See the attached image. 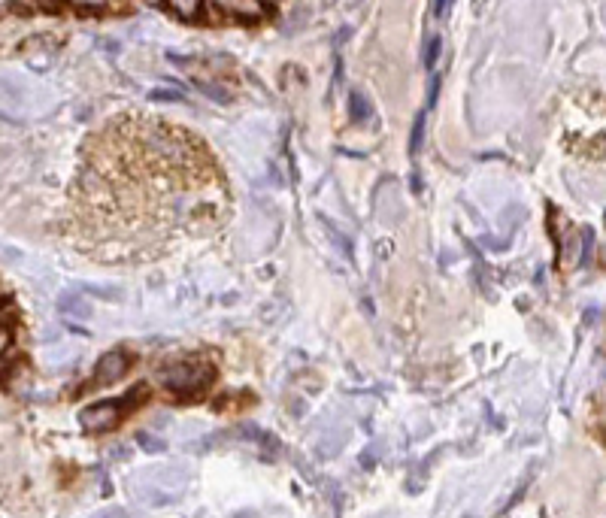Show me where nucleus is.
<instances>
[{
	"label": "nucleus",
	"mask_w": 606,
	"mask_h": 518,
	"mask_svg": "<svg viewBox=\"0 0 606 518\" xmlns=\"http://www.w3.org/2000/svg\"><path fill=\"white\" fill-rule=\"evenodd\" d=\"M128 370H131V355L110 352V355L100 358V364H97V370H94V376H91V382H88L85 391H97V388H104V385H116V382H122L128 376Z\"/></svg>",
	"instance_id": "20e7f679"
},
{
	"label": "nucleus",
	"mask_w": 606,
	"mask_h": 518,
	"mask_svg": "<svg viewBox=\"0 0 606 518\" xmlns=\"http://www.w3.org/2000/svg\"><path fill=\"white\" fill-rule=\"evenodd\" d=\"M213 4L228 13L231 19H240V22H255L264 16V4L261 0H213Z\"/></svg>",
	"instance_id": "39448f33"
},
{
	"label": "nucleus",
	"mask_w": 606,
	"mask_h": 518,
	"mask_svg": "<svg viewBox=\"0 0 606 518\" xmlns=\"http://www.w3.org/2000/svg\"><path fill=\"white\" fill-rule=\"evenodd\" d=\"M146 397H149V388L137 385V391H128L119 400H104V403H94V406L82 409L79 425L88 434H110V431H116L122 425V419L128 416V412H134Z\"/></svg>",
	"instance_id": "7ed1b4c3"
},
{
	"label": "nucleus",
	"mask_w": 606,
	"mask_h": 518,
	"mask_svg": "<svg viewBox=\"0 0 606 518\" xmlns=\"http://www.w3.org/2000/svg\"><path fill=\"white\" fill-rule=\"evenodd\" d=\"M70 4H76V7H85V10H97V7H107L110 0H70Z\"/></svg>",
	"instance_id": "6e6552de"
},
{
	"label": "nucleus",
	"mask_w": 606,
	"mask_h": 518,
	"mask_svg": "<svg viewBox=\"0 0 606 518\" xmlns=\"http://www.w3.org/2000/svg\"><path fill=\"white\" fill-rule=\"evenodd\" d=\"M228 219L225 170L188 128L122 113L88 137L70 191V237L82 255L140 267L219 234Z\"/></svg>",
	"instance_id": "f257e3e1"
},
{
	"label": "nucleus",
	"mask_w": 606,
	"mask_h": 518,
	"mask_svg": "<svg viewBox=\"0 0 606 518\" xmlns=\"http://www.w3.org/2000/svg\"><path fill=\"white\" fill-rule=\"evenodd\" d=\"M164 4L185 22H194L200 16V10H204V0H164Z\"/></svg>",
	"instance_id": "423d86ee"
},
{
	"label": "nucleus",
	"mask_w": 606,
	"mask_h": 518,
	"mask_svg": "<svg viewBox=\"0 0 606 518\" xmlns=\"http://www.w3.org/2000/svg\"><path fill=\"white\" fill-rule=\"evenodd\" d=\"M10 340H13V319L10 313H0V358L10 349Z\"/></svg>",
	"instance_id": "0eeeda50"
},
{
	"label": "nucleus",
	"mask_w": 606,
	"mask_h": 518,
	"mask_svg": "<svg viewBox=\"0 0 606 518\" xmlns=\"http://www.w3.org/2000/svg\"><path fill=\"white\" fill-rule=\"evenodd\" d=\"M213 379H216V367H213L207 358H200V355L185 358V361H176V364H170V367H164V370L158 373V382H161L170 394H176V397H182V400L200 397V394H204V391L213 385Z\"/></svg>",
	"instance_id": "f03ea898"
}]
</instances>
